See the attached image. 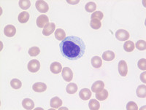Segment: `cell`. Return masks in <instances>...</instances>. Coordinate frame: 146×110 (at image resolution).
<instances>
[{
    "instance_id": "1",
    "label": "cell",
    "mask_w": 146,
    "mask_h": 110,
    "mask_svg": "<svg viewBox=\"0 0 146 110\" xmlns=\"http://www.w3.org/2000/svg\"><path fill=\"white\" fill-rule=\"evenodd\" d=\"M60 51L65 59L75 61L81 59L86 51V44L80 37L68 36L59 45Z\"/></svg>"
},
{
    "instance_id": "2",
    "label": "cell",
    "mask_w": 146,
    "mask_h": 110,
    "mask_svg": "<svg viewBox=\"0 0 146 110\" xmlns=\"http://www.w3.org/2000/svg\"><path fill=\"white\" fill-rule=\"evenodd\" d=\"M28 70L30 72L35 73L37 72L40 69V63L38 60L34 59V60L30 61L28 63Z\"/></svg>"
},
{
    "instance_id": "3",
    "label": "cell",
    "mask_w": 146,
    "mask_h": 110,
    "mask_svg": "<svg viewBox=\"0 0 146 110\" xmlns=\"http://www.w3.org/2000/svg\"><path fill=\"white\" fill-rule=\"evenodd\" d=\"M35 6H36V10H38L40 13H45L49 10V7H48V4L46 3V2L42 1V0L36 1Z\"/></svg>"
},
{
    "instance_id": "4",
    "label": "cell",
    "mask_w": 146,
    "mask_h": 110,
    "mask_svg": "<svg viewBox=\"0 0 146 110\" xmlns=\"http://www.w3.org/2000/svg\"><path fill=\"white\" fill-rule=\"evenodd\" d=\"M129 33L124 29H118L115 32V37L119 41H126L129 40Z\"/></svg>"
},
{
    "instance_id": "5",
    "label": "cell",
    "mask_w": 146,
    "mask_h": 110,
    "mask_svg": "<svg viewBox=\"0 0 146 110\" xmlns=\"http://www.w3.org/2000/svg\"><path fill=\"white\" fill-rule=\"evenodd\" d=\"M62 77L66 82H70L73 78V72L69 67H64L62 69Z\"/></svg>"
},
{
    "instance_id": "6",
    "label": "cell",
    "mask_w": 146,
    "mask_h": 110,
    "mask_svg": "<svg viewBox=\"0 0 146 110\" xmlns=\"http://www.w3.org/2000/svg\"><path fill=\"white\" fill-rule=\"evenodd\" d=\"M36 26H37L39 28H44L47 24H49L48 17L45 15H40V16H38V18H36Z\"/></svg>"
},
{
    "instance_id": "7",
    "label": "cell",
    "mask_w": 146,
    "mask_h": 110,
    "mask_svg": "<svg viewBox=\"0 0 146 110\" xmlns=\"http://www.w3.org/2000/svg\"><path fill=\"white\" fill-rule=\"evenodd\" d=\"M118 72L121 76L122 77H126L128 73V67L127 63L125 61L121 60L118 63Z\"/></svg>"
},
{
    "instance_id": "8",
    "label": "cell",
    "mask_w": 146,
    "mask_h": 110,
    "mask_svg": "<svg viewBox=\"0 0 146 110\" xmlns=\"http://www.w3.org/2000/svg\"><path fill=\"white\" fill-rule=\"evenodd\" d=\"M4 34L7 37H13L16 34V28L13 25H7L4 28Z\"/></svg>"
},
{
    "instance_id": "9",
    "label": "cell",
    "mask_w": 146,
    "mask_h": 110,
    "mask_svg": "<svg viewBox=\"0 0 146 110\" xmlns=\"http://www.w3.org/2000/svg\"><path fill=\"white\" fill-rule=\"evenodd\" d=\"M55 28H56V26H55L54 23H49L47 24L45 27L43 28L42 30V34L44 36H50L51 35L53 32H55Z\"/></svg>"
},
{
    "instance_id": "10",
    "label": "cell",
    "mask_w": 146,
    "mask_h": 110,
    "mask_svg": "<svg viewBox=\"0 0 146 110\" xmlns=\"http://www.w3.org/2000/svg\"><path fill=\"white\" fill-rule=\"evenodd\" d=\"M104 88H105V83L102 80L96 81L91 86V90H92V92L95 93V94L102 91Z\"/></svg>"
},
{
    "instance_id": "11",
    "label": "cell",
    "mask_w": 146,
    "mask_h": 110,
    "mask_svg": "<svg viewBox=\"0 0 146 110\" xmlns=\"http://www.w3.org/2000/svg\"><path fill=\"white\" fill-rule=\"evenodd\" d=\"M32 89L36 93H42L46 90L47 85L44 82H36L32 86Z\"/></svg>"
},
{
    "instance_id": "12",
    "label": "cell",
    "mask_w": 146,
    "mask_h": 110,
    "mask_svg": "<svg viewBox=\"0 0 146 110\" xmlns=\"http://www.w3.org/2000/svg\"><path fill=\"white\" fill-rule=\"evenodd\" d=\"M91 91L88 88H83L81 90H80V93H79V96L81 98L82 100L87 101L88 99H90L91 97Z\"/></svg>"
},
{
    "instance_id": "13",
    "label": "cell",
    "mask_w": 146,
    "mask_h": 110,
    "mask_svg": "<svg viewBox=\"0 0 146 110\" xmlns=\"http://www.w3.org/2000/svg\"><path fill=\"white\" fill-rule=\"evenodd\" d=\"M50 69L52 73L55 74H57L61 73V72H62V66L58 62H53V63H52L50 64Z\"/></svg>"
},
{
    "instance_id": "14",
    "label": "cell",
    "mask_w": 146,
    "mask_h": 110,
    "mask_svg": "<svg viewBox=\"0 0 146 110\" xmlns=\"http://www.w3.org/2000/svg\"><path fill=\"white\" fill-rule=\"evenodd\" d=\"M22 106L25 109L30 110L35 108V103L30 98H24L22 101Z\"/></svg>"
},
{
    "instance_id": "15",
    "label": "cell",
    "mask_w": 146,
    "mask_h": 110,
    "mask_svg": "<svg viewBox=\"0 0 146 110\" xmlns=\"http://www.w3.org/2000/svg\"><path fill=\"white\" fill-rule=\"evenodd\" d=\"M62 101L61 98H59L58 97H53V98H51L50 102V105L52 108L54 109H58L60 107H62Z\"/></svg>"
},
{
    "instance_id": "16",
    "label": "cell",
    "mask_w": 146,
    "mask_h": 110,
    "mask_svg": "<svg viewBox=\"0 0 146 110\" xmlns=\"http://www.w3.org/2000/svg\"><path fill=\"white\" fill-rule=\"evenodd\" d=\"M30 18V15L28 12L27 11H23V12L21 13L18 15V21L20 22L21 24H26L29 21Z\"/></svg>"
},
{
    "instance_id": "17",
    "label": "cell",
    "mask_w": 146,
    "mask_h": 110,
    "mask_svg": "<svg viewBox=\"0 0 146 110\" xmlns=\"http://www.w3.org/2000/svg\"><path fill=\"white\" fill-rule=\"evenodd\" d=\"M109 94H108V91L106 89H103L102 91L99 92V93H96V98L97 100L100 101H102L106 100L108 98Z\"/></svg>"
},
{
    "instance_id": "18",
    "label": "cell",
    "mask_w": 146,
    "mask_h": 110,
    "mask_svg": "<svg viewBox=\"0 0 146 110\" xmlns=\"http://www.w3.org/2000/svg\"><path fill=\"white\" fill-rule=\"evenodd\" d=\"M115 55L114 52L111 51V50L105 51L102 54V59L106 61H111L115 59Z\"/></svg>"
},
{
    "instance_id": "19",
    "label": "cell",
    "mask_w": 146,
    "mask_h": 110,
    "mask_svg": "<svg viewBox=\"0 0 146 110\" xmlns=\"http://www.w3.org/2000/svg\"><path fill=\"white\" fill-rule=\"evenodd\" d=\"M137 96L139 98H145L146 97V86L145 85H139L137 88Z\"/></svg>"
},
{
    "instance_id": "20",
    "label": "cell",
    "mask_w": 146,
    "mask_h": 110,
    "mask_svg": "<svg viewBox=\"0 0 146 110\" xmlns=\"http://www.w3.org/2000/svg\"><path fill=\"white\" fill-rule=\"evenodd\" d=\"M91 65L96 69H99L102 65V60L100 57L94 56L91 59Z\"/></svg>"
},
{
    "instance_id": "21",
    "label": "cell",
    "mask_w": 146,
    "mask_h": 110,
    "mask_svg": "<svg viewBox=\"0 0 146 110\" xmlns=\"http://www.w3.org/2000/svg\"><path fill=\"white\" fill-rule=\"evenodd\" d=\"M55 37L59 41H62L66 38V33L62 28H58L55 32Z\"/></svg>"
},
{
    "instance_id": "22",
    "label": "cell",
    "mask_w": 146,
    "mask_h": 110,
    "mask_svg": "<svg viewBox=\"0 0 146 110\" xmlns=\"http://www.w3.org/2000/svg\"><path fill=\"white\" fill-rule=\"evenodd\" d=\"M88 107L91 110H99L100 108V103L96 99H91L88 103Z\"/></svg>"
},
{
    "instance_id": "23",
    "label": "cell",
    "mask_w": 146,
    "mask_h": 110,
    "mask_svg": "<svg viewBox=\"0 0 146 110\" xmlns=\"http://www.w3.org/2000/svg\"><path fill=\"white\" fill-rule=\"evenodd\" d=\"M66 92L69 94H75L78 91V85L75 83H70L66 88Z\"/></svg>"
},
{
    "instance_id": "24",
    "label": "cell",
    "mask_w": 146,
    "mask_h": 110,
    "mask_svg": "<svg viewBox=\"0 0 146 110\" xmlns=\"http://www.w3.org/2000/svg\"><path fill=\"white\" fill-rule=\"evenodd\" d=\"M135 45L132 41H126L123 45V49L126 52H132L135 50Z\"/></svg>"
},
{
    "instance_id": "25",
    "label": "cell",
    "mask_w": 146,
    "mask_h": 110,
    "mask_svg": "<svg viewBox=\"0 0 146 110\" xmlns=\"http://www.w3.org/2000/svg\"><path fill=\"white\" fill-rule=\"evenodd\" d=\"M90 26L93 29L97 30L99 28H101L102 26V23L101 20H96V19H92L90 22Z\"/></svg>"
},
{
    "instance_id": "26",
    "label": "cell",
    "mask_w": 146,
    "mask_h": 110,
    "mask_svg": "<svg viewBox=\"0 0 146 110\" xmlns=\"http://www.w3.org/2000/svg\"><path fill=\"white\" fill-rule=\"evenodd\" d=\"M85 9L88 13H93L94 12L96 9V5L93 2H89L86 5Z\"/></svg>"
},
{
    "instance_id": "27",
    "label": "cell",
    "mask_w": 146,
    "mask_h": 110,
    "mask_svg": "<svg viewBox=\"0 0 146 110\" xmlns=\"http://www.w3.org/2000/svg\"><path fill=\"white\" fill-rule=\"evenodd\" d=\"M10 85L13 89H20L22 86V82L18 79H13L10 82Z\"/></svg>"
},
{
    "instance_id": "28",
    "label": "cell",
    "mask_w": 146,
    "mask_h": 110,
    "mask_svg": "<svg viewBox=\"0 0 146 110\" xmlns=\"http://www.w3.org/2000/svg\"><path fill=\"white\" fill-rule=\"evenodd\" d=\"M19 6L23 10H28L31 6V2L29 0H21L19 1Z\"/></svg>"
},
{
    "instance_id": "29",
    "label": "cell",
    "mask_w": 146,
    "mask_h": 110,
    "mask_svg": "<svg viewBox=\"0 0 146 110\" xmlns=\"http://www.w3.org/2000/svg\"><path fill=\"white\" fill-rule=\"evenodd\" d=\"M103 17H104V14L102 13V12H101V11H95L91 15V20L92 19H96V20H101L103 18Z\"/></svg>"
},
{
    "instance_id": "30",
    "label": "cell",
    "mask_w": 146,
    "mask_h": 110,
    "mask_svg": "<svg viewBox=\"0 0 146 110\" xmlns=\"http://www.w3.org/2000/svg\"><path fill=\"white\" fill-rule=\"evenodd\" d=\"M137 48L139 50H145L146 49V42L145 40H138L135 44Z\"/></svg>"
},
{
    "instance_id": "31",
    "label": "cell",
    "mask_w": 146,
    "mask_h": 110,
    "mask_svg": "<svg viewBox=\"0 0 146 110\" xmlns=\"http://www.w3.org/2000/svg\"><path fill=\"white\" fill-rule=\"evenodd\" d=\"M40 53V50L38 47H32L29 50V54L31 56H36Z\"/></svg>"
},
{
    "instance_id": "32",
    "label": "cell",
    "mask_w": 146,
    "mask_h": 110,
    "mask_svg": "<svg viewBox=\"0 0 146 110\" xmlns=\"http://www.w3.org/2000/svg\"><path fill=\"white\" fill-rule=\"evenodd\" d=\"M126 109L127 110H137L138 107L137 103L134 101H129L126 104Z\"/></svg>"
},
{
    "instance_id": "33",
    "label": "cell",
    "mask_w": 146,
    "mask_h": 110,
    "mask_svg": "<svg viewBox=\"0 0 146 110\" xmlns=\"http://www.w3.org/2000/svg\"><path fill=\"white\" fill-rule=\"evenodd\" d=\"M137 66L139 69L143 71H145L146 69V60L145 59H142L138 61Z\"/></svg>"
},
{
    "instance_id": "34",
    "label": "cell",
    "mask_w": 146,
    "mask_h": 110,
    "mask_svg": "<svg viewBox=\"0 0 146 110\" xmlns=\"http://www.w3.org/2000/svg\"><path fill=\"white\" fill-rule=\"evenodd\" d=\"M145 75H146V72H144L143 73H142L141 75H140V80H141L142 82H143L144 84L146 83Z\"/></svg>"
},
{
    "instance_id": "35",
    "label": "cell",
    "mask_w": 146,
    "mask_h": 110,
    "mask_svg": "<svg viewBox=\"0 0 146 110\" xmlns=\"http://www.w3.org/2000/svg\"><path fill=\"white\" fill-rule=\"evenodd\" d=\"M66 2H68V3H70V4H72V5H75V4H78V2H80V1H79V0H77V1H66Z\"/></svg>"
}]
</instances>
